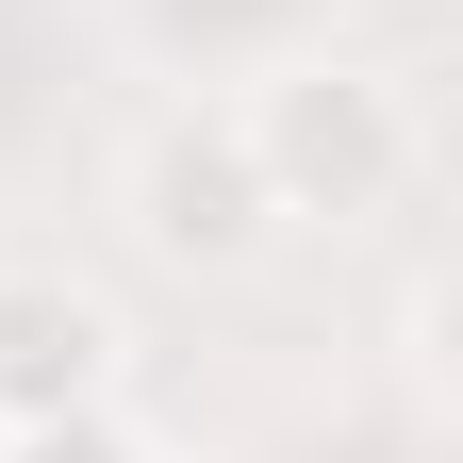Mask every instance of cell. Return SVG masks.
Masks as SVG:
<instances>
[{
	"label": "cell",
	"mask_w": 463,
	"mask_h": 463,
	"mask_svg": "<svg viewBox=\"0 0 463 463\" xmlns=\"http://www.w3.org/2000/svg\"><path fill=\"white\" fill-rule=\"evenodd\" d=\"M249 99V149H265V183L281 215H397L414 199V165H430V116L397 67H364V50H281L265 83H232Z\"/></svg>",
	"instance_id": "1"
},
{
	"label": "cell",
	"mask_w": 463,
	"mask_h": 463,
	"mask_svg": "<svg viewBox=\"0 0 463 463\" xmlns=\"http://www.w3.org/2000/svg\"><path fill=\"white\" fill-rule=\"evenodd\" d=\"M116 215L149 232L165 265H265L281 249V183H265V149H249V99H165L133 165H116Z\"/></svg>",
	"instance_id": "2"
},
{
	"label": "cell",
	"mask_w": 463,
	"mask_h": 463,
	"mask_svg": "<svg viewBox=\"0 0 463 463\" xmlns=\"http://www.w3.org/2000/svg\"><path fill=\"white\" fill-rule=\"evenodd\" d=\"M99 397H116V315H99V281L0 265V414L50 430V414H99Z\"/></svg>",
	"instance_id": "3"
}]
</instances>
